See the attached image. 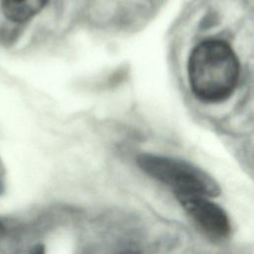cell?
<instances>
[{"instance_id":"6da1fadb","label":"cell","mask_w":254,"mask_h":254,"mask_svg":"<svg viewBox=\"0 0 254 254\" xmlns=\"http://www.w3.org/2000/svg\"><path fill=\"white\" fill-rule=\"evenodd\" d=\"M188 73L196 98L206 103H217L234 92L239 78V63L226 42L206 40L191 51Z\"/></svg>"},{"instance_id":"7a4b0ae2","label":"cell","mask_w":254,"mask_h":254,"mask_svg":"<svg viewBox=\"0 0 254 254\" xmlns=\"http://www.w3.org/2000/svg\"><path fill=\"white\" fill-rule=\"evenodd\" d=\"M137 164L147 175L170 186L174 190L194 192L210 197L220 193V187L210 175L186 161L142 154L137 158Z\"/></svg>"},{"instance_id":"3957f363","label":"cell","mask_w":254,"mask_h":254,"mask_svg":"<svg viewBox=\"0 0 254 254\" xmlns=\"http://www.w3.org/2000/svg\"><path fill=\"white\" fill-rule=\"evenodd\" d=\"M176 199L204 234L213 240H223L231 232L227 213L202 194L174 190Z\"/></svg>"},{"instance_id":"277c9868","label":"cell","mask_w":254,"mask_h":254,"mask_svg":"<svg viewBox=\"0 0 254 254\" xmlns=\"http://www.w3.org/2000/svg\"><path fill=\"white\" fill-rule=\"evenodd\" d=\"M49 0H0L1 9L9 22L23 25L35 17Z\"/></svg>"},{"instance_id":"5b68a950","label":"cell","mask_w":254,"mask_h":254,"mask_svg":"<svg viewBox=\"0 0 254 254\" xmlns=\"http://www.w3.org/2000/svg\"><path fill=\"white\" fill-rule=\"evenodd\" d=\"M20 24L12 22L0 27V44L6 46L14 43L20 34Z\"/></svg>"},{"instance_id":"8992f818","label":"cell","mask_w":254,"mask_h":254,"mask_svg":"<svg viewBox=\"0 0 254 254\" xmlns=\"http://www.w3.org/2000/svg\"><path fill=\"white\" fill-rule=\"evenodd\" d=\"M6 186V172L4 164L0 158V194H2L5 190Z\"/></svg>"},{"instance_id":"52a82bcc","label":"cell","mask_w":254,"mask_h":254,"mask_svg":"<svg viewBox=\"0 0 254 254\" xmlns=\"http://www.w3.org/2000/svg\"><path fill=\"white\" fill-rule=\"evenodd\" d=\"M28 254H46L45 246L43 244H36L30 249Z\"/></svg>"},{"instance_id":"ba28073f","label":"cell","mask_w":254,"mask_h":254,"mask_svg":"<svg viewBox=\"0 0 254 254\" xmlns=\"http://www.w3.org/2000/svg\"><path fill=\"white\" fill-rule=\"evenodd\" d=\"M114 254H141V253L138 251H134V250H124V251H120V252H117Z\"/></svg>"}]
</instances>
